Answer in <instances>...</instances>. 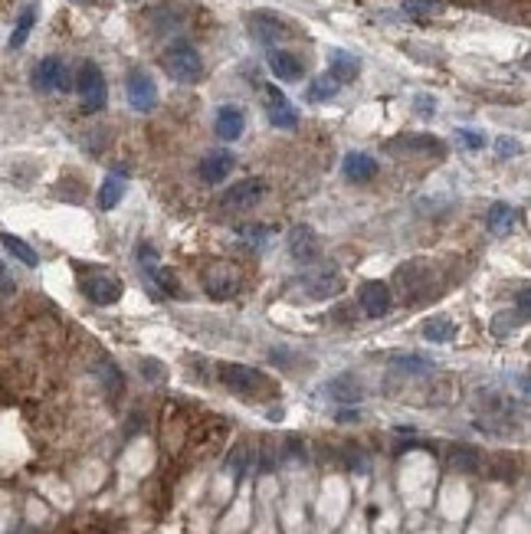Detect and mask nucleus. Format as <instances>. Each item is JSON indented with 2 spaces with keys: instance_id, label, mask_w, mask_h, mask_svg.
Listing matches in <instances>:
<instances>
[{
  "instance_id": "423d86ee",
  "label": "nucleus",
  "mask_w": 531,
  "mask_h": 534,
  "mask_svg": "<svg viewBox=\"0 0 531 534\" xmlns=\"http://www.w3.org/2000/svg\"><path fill=\"white\" fill-rule=\"evenodd\" d=\"M125 89H128V102L135 112H151L158 106V82L151 79L148 69H132L125 79Z\"/></svg>"
},
{
  "instance_id": "cd10ccee",
  "label": "nucleus",
  "mask_w": 531,
  "mask_h": 534,
  "mask_svg": "<svg viewBox=\"0 0 531 534\" xmlns=\"http://www.w3.org/2000/svg\"><path fill=\"white\" fill-rule=\"evenodd\" d=\"M394 367H400L404 374H430L433 371V364L423 361L420 354H400V357H394Z\"/></svg>"
},
{
  "instance_id": "c9c22d12",
  "label": "nucleus",
  "mask_w": 531,
  "mask_h": 534,
  "mask_svg": "<svg viewBox=\"0 0 531 534\" xmlns=\"http://www.w3.org/2000/svg\"><path fill=\"white\" fill-rule=\"evenodd\" d=\"M243 239L253 243V246H263L266 239H269V227H253V229H243Z\"/></svg>"
},
{
  "instance_id": "bb28decb",
  "label": "nucleus",
  "mask_w": 531,
  "mask_h": 534,
  "mask_svg": "<svg viewBox=\"0 0 531 534\" xmlns=\"http://www.w3.org/2000/svg\"><path fill=\"white\" fill-rule=\"evenodd\" d=\"M335 92H338V82H335L332 76H318V79H312V86H308V98H312V102H328Z\"/></svg>"
},
{
  "instance_id": "a878e982",
  "label": "nucleus",
  "mask_w": 531,
  "mask_h": 534,
  "mask_svg": "<svg viewBox=\"0 0 531 534\" xmlns=\"http://www.w3.org/2000/svg\"><path fill=\"white\" fill-rule=\"evenodd\" d=\"M453 466L463 469V472H479V469H482V456H479L475 449H469V446L453 449Z\"/></svg>"
},
{
  "instance_id": "2eb2a0df",
  "label": "nucleus",
  "mask_w": 531,
  "mask_h": 534,
  "mask_svg": "<svg viewBox=\"0 0 531 534\" xmlns=\"http://www.w3.org/2000/svg\"><path fill=\"white\" fill-rule=\"evenodd\" d=\"M269 69L279 82H299L302 79V63L289 49H269Z\"/></svg>"
},
{
  "instance_id": "c756f323",
  "label": "nucleus",
  "mask_w": 531,
  "mask_h": 534,
  "mask_svg": "<svg viewBox=\"0 0 531 534\" xmlns=\"http://www.w3.org/2000/svg\"><path fill=\"white\" fill-rule=\"evenodd\" d=\"M95 374H99V377L105 381V387H108V390H118V387L125 383V381H122V371H118V367H115L112 361H99Z\"/></svg>"
},
{
  "instance_id": "39448f33",
  "label": "nucleus",
  "mask_w": 531,
  "mask_h": 534,
  "mask_svg": "<svg viewBox=\"0 0 531 534\" xmlns=\"http://www.w3.org/2000/svg\"><path fill=\"white\" fill-rule=\"evenodd\" d=\"M30 79H33V89H39V92H69V89H73V76H69V69L63 66V59H56V56L39 59Z\"/></svg>"
},
{
  "instance_id": "7ed1b4c3",
  "label": "nucleus",
  "mask_w": 531,
  "mask_h": 534,
  "mask_svg": "<svg viewBox=\"0 0 531 534\" xmlns=\"http://www.w3.org/2000/svg\"><path fill=\"white\" fill-rule=\"evenodd\" d=\"M76 92L82 96V112H102L105 102H108V82H105V72L95 63H82L76 76Z\"/></svg>"
},
{
  "instance_id": "b1692460",
  "label": "nucleus",
  "mask_w": 531,
  "mask_h": 534,
  "mask_svg": "<svg viewBox=\"0 0 531 534\" xmlns=\"http://www.w3.org/2000/svg\"><path fill=\"white\" fill-rule=\"evenodd\" d=\"M423 338L427 341H437V344H443V341H453L456 338V324L449 322V318H430L427 324H423Z\"/></svg>"
},
{
  "instance_id": "5701e85b",
  "label": "nucleus",
  "mask_w": 531,
  "mask_h": 534,
  "mask_svg": "<svg viewBox=\"0 0 531 534\" xmlns=\"http://www.w3.org/2000/svg\"><path fill=\"white\" fill-rule=\"evenodd\" d=\"M33 23H37V4H30L23 13H20L17 20V27H13V33H10V49H20L23 43H27L30 37V30H33Z\"/></svg>"
},
{
  "instance_id": "4c0bfd02",
  "label": "nucleus",
  "mask_w": 531,
  "mask_h": 534,
  "mask_svg": "<svg viewBox=\"0 0 531 534\" xmlns=\"http://www.w3.org/2000/svg\"><path fill=\"white\" fill-rule=\"evenodd\" d=\"M417 108H420L423 115H430L433 108H437V102H433V98H427V96H420V98H417Z\"/></svg>"
},
{
  "instance_id": "393cba45",
  "label": "nucleus",
  "mask_w": 531,
  "mask_h": 534,
  "mask_svg": "<svg viewBox=\"0 0 531 534\" xmlns=\"http://www.w3.org/2000/svg\"><path fill=\"white\" fill-rule=\"evenodd\" d=\"M528 322V312L525 308H518V312H502V315H495L492 318V331L495 334H508V331H515V328H522V324Z\"/></svg>"
},
{
  "instance_id": "1a4fd4ad",
  "label": "nucleus",
  "mask_w": 531,
  "mask_h": 534,
  "mask_svg": "<svg viewBox=\"0 0 531 534\" xmlns=\"http://www.w3.org/2000/svg\"><path fill=\"white\" fill-rule=\"evenodd\" d=\"M289 256L302 266H315L322 259V243H318V233L312 227H295L289 233Z\"/></svg>"
},
{
  "instance_id": "a211bd4d",
  "label": "nucleus",
  "mask_w": 531,
  "mask_h": 534,
  "mask_svg": "<svg viewBox=\"0 0 531 534\" xmlns=\"http://www.w3.org/2000/svg\"><path fill=\"white\" fill-rule=\"evenodd\" d=\"M342 171H344V177H348V181L364 184V181H370V177L377 174V161H374L370 154H364V151H351L348 158H344Z\"/></svg>"
},
{
  "instance_id": "e433bc0d",
  "label": "nucleus",
  "mask_w": 531,
  "mask_h": 534,
  "mask_svg": "<svg viewBox=\"0 0 531 534\" xmlns=\"http://www.w3.org/2000/svg\"><path fill=\"white\" fill-rule=\"evenodd\" d=\"M142 374L148 377V381H161L164 377V367L158 361H142Z\"/></svg>"
},
{
  "instance_id": "2f4dec72",
  "label": "nucleus",
  "mask_w": 531,
  "mask_h": 534,
  "mask_svg": "<svg viewBox=\"0 0 531 534\" xmlns=\"http://www.w3.org/2000/svg\"><path fill=\"white\" fill-rule=\"evenodd\" d=\"M138 266H142L144 272H151V269L161 266V262H158V253H154V246H148V243H138Z\"/></svg>"
},
{
  "instance_id": "f704fd0d",
  "label": "nucleus",
  "mask_w": 531,
  "mask_h": 534,
  "mask_svg": "<svg viewBox=\"0 0 531 534\" xmlns=\"http://www.w3.org/2000/svg\"><path fill=\"white\" fill-rule=\"evenodd\" d=\"M459 141L469 148V151H479V148H485V138L479 132H469V128H459Z\"/></svg>"
},
{
  "instance_id": "72a5a7b5",
  "label": "nucleus",
  "mask_w": 531,
  "mask_h": 534,
  "mask_svg": "<svg viewBox=\"0 0 531 534\" xmlns=\"http://www.w3.org/2000/svg\"><path fill=\"white\" fill-rule=\"evenodd\" d=\"M495 151H499V158H515V154H522V144L515 141V138H508V134H502L495 141Z\"/></svg>"
},
{
  "instance_id": "6ab92c4d",
  "label": "nucleus",
  "mask_w": 531,
  "mask_h": 534,
  "mask_svg": "<svg viewBox=\"0 0 531 534\" xmlns=\"http://www.w3.org/2000/svg\"><path fill=\"white\" fill-rule=\"evenodd\" d=\"M328 397L338 403H358L364 397V387H361V381L354 374H338V377L328 381Z\"/></svg>"
},
{
  "instance_id": "412c9836",
  "label": "nucleus",
  "mask_w": 531,
  "mask_h": 534,
  "mask_svg": "<svg viewBox=\"0 0 531 534\" xmlns=\"http://www.w3.org/2000/svg\"><path fill=\"white\" fill-rule=\"evenodd\" d=\"M122 197H125V181L118 174H108L102 181V187H99V207H102V210H115Z\"/></svg>"
},
{
  "instance_id": "ea45409f",
  "label": "nucleus",
  "mask_w": 531,
  "mask_h": 534,
  "mask_svg": "<svg viewBox=\"0 0 531 534\" xmlns=\"http://www.w3.org/2000/svg\"><path fill=\"white\" fill-rule=\"evenodd\" d=\"M76 4H95V0H76Z\"/></svg>"
},
{
  "instance_id": "6e6552de",
  "label": "nucleus",
  "mask_w": 531,
  "mask_h": 534,
  "mask_svg": "<svg viewBox=\"0 0 531 534\" xmlns=\"http://www.w3.org/2000/svg\"><path fill=\"white\" fill-rule=\"evenodd\" d=\"M266 193V181L263 177H246V181H237L233 187H227L223 193V210H249L253 203L263 201Z\"/></svg>"
},
{
  "instance_id": "7c9ffc66",
  "label": "nucleus",
  "mask_w": 531,
  "mask_h": 534,
  "mask_svg": "<svg viewBox=\"0 0 531 534\" xmlns=\"http://www.w3.org/2000/svg\"><path fill=\"white\" fill-rule=\"evenodd\" d=\"M443 144L437 141V138H430V134H413V138H407V151H439Z\"/></svg>"
},
{
  "instance_id": "58836bf2",
  "label": "nucleus",
  "mask_w": 531,
  "mask_h": 534,
  "mask_svg": "<svg viewBox=\"0 0 531 534\" xmlns=\"http://www.w3.org/2000/svg\"><path fill=\"white\" fill-rule=\"evenodd\" d=\"M0 292H7V295L13 292V282H10V276H7V269L4 266H0Z\"/></svg>"
},
{
  "instance_id": "473e14b6",
  "label": "nucleus",
  "mask_w": 531,
  "mask_h": 534,
  "mask_svg": "<svg viewBox=\"0 0 531 534\" xmlns=\"http://www.w3.org/2000/svg\"><path fill=\"white\" fill-rule=\"evenodd\" d=\"M404 10H410V13H437V10H443V0H404Z\"/></svg>"
},
{
  "instance_id": "dca6fc26",
  "label": "nucleus",
  "mask_w": 531,
  "mask_h": 534,
  "mask_svg": "<svg viewBox=\"0 0 531 534\" xmlns=\"http://www.w3.org/2000/svg\"><path fill=\"white\" fill-rule=\"evenodd\" d=\"M358 69H361V63L351 53H344V49H332V53H328V76H332L338 86L354 82V79H358Z\"/></svg>"
},
{
  "instance_id": "aec40b11",
  "label": "nucleus",
  "mask_w": 531,
  "mask_h": 534,
  "mask_svg": "<svg viewBox=\"0 0 531 534\" xmlns=\"http://www.w3.org/2000/svg\"><path fill=\"white\" fill-rule=\"evenodd\" d=\"M204 286H207V295H210V298L223 302V298H233V295H237L239 282H237V276H233V272H210Z\"/></svg>"
},
{
  "instance_id": "f3484780",
  "label": "nucleus",
  "mask_w": 531,
  "mask_h": 534,
  "mask_svg": "<svg viewBox=\"0 0 531 534\" xmlns=\"http://www.w3.org/2000/svg\"><path fill=\"white\" fill-rule=\"evenodd\" d=\"M515 223H518V213H515L512 203H505V201H495L492 207H489V213H485V227H489V233H495V236L512 233Z\"/></svg>"
},
{
  "instance_id": "20e7f679",
  "label": "nucleus",
  "mask_w": 531,
  "mask_h": 534,
  "mask_svg": "<svg viewBox=\"0 0 531 534\" xmlns=\"http://www.w3.org/2000/svg\"><path fill=\"white\" fill-rule=\"evenodd\" d=\"M302 288L312 298H318V302H328V298H335V295H342L344 292V276H342V269L338 266L322 262V266H315L312 272H305Z\"/></svg>"
},
{
  "instance_id": "4be33fe9",
  "label": "nucleus",
  "mask_w": 531,
  "mask_h": 534,
  "mask_svg": "<svg viewBox=\"0 0 531 534\" xmlns=\"http://www.w3.org/2000/svg\"><path fill=\"white\" fill-rule=\"evenodd\" d=\"M0 243H4V249H7V253H13V256H17L23 266H30V269L39 266V256L20 236H13V233H0Z\"/></svg>"
},
{
  "instance_id": "f03ea898",
  "label": "nucleus",
  "mask_w": 531,
  "mask_h": 534,
  "mask_svg": "<svg viewBox=\"0 0 531 534\" xmlns=\"http://www.w3.org/2000/svg\"><path fill=\"white\" fill-rule=\"evenodd\" d=\"M220 381L227 383V390L239 393V397H269L273 393V381L259 367H246V364H223Z\"/></svg>"
},
{
  "instance_id": "9b49d317",
  "label": "nucleus",
  "mask_w": 531,
  "mask_h": 534,
  "mask_svg": "<svg viewBox=\"0 0 531 534\" xmlns=\"http://www.w3.org/2000/svg\"><path fill=\"white\" fill-rule=\"evenodd\" d=\"M358 298H361V308H364L368 318H384L390 308H394V295H390V288L384 286V282H364Z\"/></svg>"
},
{
  "instance_id": "4468645a",
  "label": "nucleus",
  "mask_w": 531,
  "mask_h": 534,
  "mask_svg": "<svg viewBox=\"0 0 531 534\" xmlns=\"http://www.w3.org/2000/svg\"><path fill=\"white\" fill-rule=\"evenodd\" d=\"M243 128H246V115H243V108H237V106H223V108L217 112L213 132H217L220 141H237L239 134H243Z\"/></svg>"
},
{
  "instance_id": "ddd939ff",
  "label": "nucleus",
  "mask_w": 531,
  "mask_h": 534,
  "mask_svg": "<svg viewBox=\"0 0 531 534\" xmlns=\"http://www.w3.org/2000/svg\"><path fill=\"white\" fill-rule=\"evenodd\" d=\"M249 33H253V39H256V43H263V46H275V43L285 37V23L275 17V13H266V10H259V13H253V17H249Z\"/></svg>"
},
{
  "instance_id": "0eeeda50",
  "label": "nucleus",
  "mask_w": 531,
  "mask_h": 534,
  "mask_svg": "<svg viewBox=\"0 0 531 534\" xmlns=\"http://www.w3.org/2000/svg\"><path fill=\"white\" fill-rule=\"evenodd\" d=\"M122 282L112 276V272H92V276L82 279V295L92 302V305H115L122 298Z\"/></svg>"
},
{
  "instance_id": "f8f14e48",
  "label": "nucleus",
  "mask_w": 531,
  "mask_h": 534,
  "mask_svg": "<svg viewBox=\"0 0 531 534\" xmlns=\"http://www.w3.org/2000/svg\"><path fill=\"white\" fill-rule=\"evenodd\" d=\"M237 167V158H233V151H227V148H220V151H210L200 158V181H207V184H220V181H227V174Z\"/></svg>"
},
{
  "instance_id": "f257e3e1",
  "label": "nucleus",
  "mask_w": 531,
  "mask_h": 534,
  "mask_svg": "<svg viewBox=\"0 0 531 534\" xmlns=\"http://www.w3.org/2000/svg\"><path fill=\"white\" fill-rule=\"evenodd\" d=\"M164 69H168V76H171L174 82L194 86V82H200V76H204V59H200L194 43L174 39L171 46L164 49Z\"/></svg>"
},
{
  "instance_id": "c85d7f7f",
  "label": "nucleus",
  "mask_w": 531,
  "mask_h": 534,
  "mask_svg": "<svg viewBox=\"0 0 531 534\" xmlns=\"http://www.w3.org/2000/svg\"><path fill=\"white\" fill-rule=\"evenodd\" d=\"M148 279H154V282H158V288H161L164 295H177V292H180V286H177V279H174L171 269L158 266V269H151V272H148Z\"/></svg>"
},
{
  "instance_id": "9d476101",
  "label": "nucleus",
  "mask_w": 531,
  "mask_h": 534,
  "mask_svg": "<svg viewBox=\"0 0 531 534\" xmlns=\"http://www.w3.org/2000/svg\"><path fill=\"white\" fill-rule=\"evenodd\" d=\"M263 96H266V115H269V122H273L275 128H285V132H292L295 125H299V112H295L292 102L285 98L282 89L263 86Z\"/></svg>"
}]
</instances>
